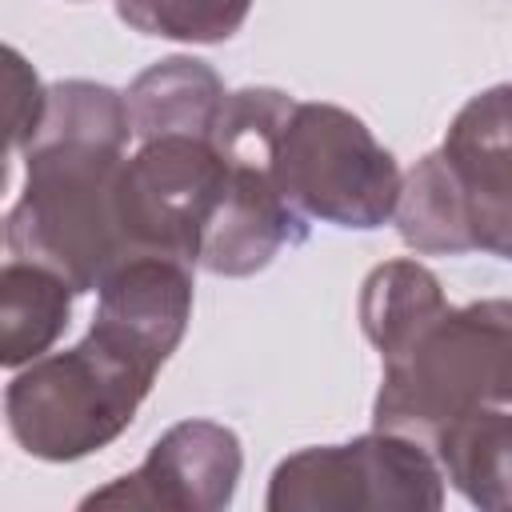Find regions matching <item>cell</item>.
I'll return each instance as SVG.
<instances>
[{"instance_id": "cell-1", "label": "cell", "mask_w": 512, "mask_h": 512, "mask_svg": "<svg viewBox=\"0 0 512 512\" xmlns=\"http://www.w3.org/2000/svg\"><path fill=\"white\" fill-rule=\"evenodd\" d=\"M128 100L96 80H60L48 88L44 120L24 144V188L4 220V244L16 260L60 272L76 292H96L124 260L120 172L128 160Z\"/></svg>"}, {"instance_id": "cell-2", "label": "cell", "mask_w": 512, "mask_h": 512, "mask_svg": "<svg viewBox=\"0 0 512 512\" xmlns=\"http://www.w3.org/2000/svg\"><path fill=\"white\" fill-rule=\"evenodd\" d=\"M372 428L436 448L444 436L512 416V300L444 304L380 356Z\"/></svg>"}, {"instance_id": "cell-3", "label": "cell", "mask_w": 512, "mask_h": 512, "mask_svg": "<svg viewBox=\"0 0 512 512\" xmlns=\"http://www.w3.org/2000/svg\"><path fill=\"white\" fill-rule=\"evenodd\" d=\"M160 368L156 356L92 320L80 344L16 368L4 392L8 432L36 460H84L136 420Z\"/></svg>"}, {"instance_id": "cell-4", "label": "cell", "mask_w": 512, "mask_h": 512, "mask_svg": "<svg viewBox=\"0 0 512 512\" xmlns=\"http://www.w3.org/2000/svg\"><path fill=\"white\" fill-rule=\"evenodd\" d=\"M292 104L296 96L264 84L224 96L212 128V144L224 160V188L200 244V268L212 276H256L308 236V220L292 208L276 176V144Z\"/></svg>"}, {"instance_id": "cell-5", "label": "cell", "mask_w": 512, "mask_h": 512, "mask_svg": "<svg viewBox=\"0 0 512 512\" xmlns=\"http://www.w3.org/2000/svg\"><path fill=\"white\" fill-rule=\"evenodd\" d=\"M276 176L304 220L356 232L388 224L404 188L396 156L372 128L356 112L324 100L292 104L276 144Z\"/></svg>"}, {"instance_id": "cell-6", "label": "cell", "mask_w": 512, "mask_h": 512, "mask_svg": "<svg viewBox=\"0 0 512 512\" xmlns=\"http://www.w3.org/2000/svg\"><path fill=\"white\" fill-rule=\"evenodd\" d=\"M440 504L444 468L432 448L384 428L284 456L264 496L268 512H436Z\"/></svg>"}, {"instance_id": "cell-7", "label": "cell", "mask_w": 512, "mask_h": 512, "mask_svg": "<svg viewBox=\"0 0 512 512\" xmlns=\"http://www.w3.org/2000/svg\"><path fill=\"white\" fill-rule=\"evenodd\" d=\"M224 188V160L212 136H156L124 160L120 172V228L128 252L176 256L200 264L204 232Z\"/></svg>"}, {"instance_id": "cell-8", "label": "cell", "mask_w": 512, "mask_h": 512, "mask_svg": "<svg viewBox=\"0 0 512 512\" xmlns=\"http://www.w3.org/2000/svg\"><path fill=\"white\" fill-rule=\"evenodd\" d=\"M244 468L240 436L216 420L172 424L128 476L96 488L80 508H160V512H224Z\"/></svg>"}, {"instance_id": "cell-9", "label": "cell", "mask_w": 512, "mask_h": 512, "mask_svg": "<svg viewBox=\"0 0 512 512\" xmlns=\"http://www.w3.org/2000/svg\"><path fill=\"white\" fill-rule=\"evenodd\" d=\"M440 156L452 172L472 252L512 264V84L476 92L452 116Z\"/></svg>"}, {"instance_id": "cell-10", "label": "cell", "mask_w": 512, "mask_h": 512, "mask_svg": "<svg viewBox=\"0 0 512 512\" xmlns=\"http://www.w3.org/2000/svg\"><path fill=\"white\" fill-rule=\"evenodd\" d=\"M92 320L168 364L192 320V264L156 252L124 256L100 280Z\"/></svg>"}, {"instance_id": "cell-11", "label": "cell", "mask_w": 512, "mask_h": 512, "mask_svg": "<svg viewBox=\"0 0 512 512\" xmlns=\"http://www.w3.org/2000/svg\"><path fill=\"white\" fill-rule=\"evenodd\" d=\"M224 80L192 56H168L144 68L124 100L132 116V136L136 140H156V136H212L220 108H224Z\"/></svg>"}, {"instance_id": "cell-12", "label": "cell", "mask_w": 512, "mask_h": 512, "mask_svg": "<svg viewBox=\"0 0 512 512\" xmlns=\"http://www.w3.org/2000/svg\"><path fill=\"white\" fill-rule=\"evenodd\" d=\"M76 296L60 272L8 256L0 268V364L16 372L40 360L68 328Z\"/></svg>"}, {"instance_id": "cell-13", "label": "cell", "mask_w": 512, "mask_h": 512, "mask_svg": "<svg viewBox=\"0 0 512 512\" xmlns=\"http://www.w3.org/2000/svg\"><path fill=\"white\" fill-rule=\"evenodd\" d=\"M444 288L420 260H384L360 284V328L384 356L444 308Z\"/></svg>"}, {"instance_id": "cell-14", "label": "cell", "mask_w": 512, "mask_h": 512, "mask_svg": "<svg viewBox=\"0 0 512 512\" xmlns=\"http://www.w3.org/2000/svg\"><path fill=\"white\" fill-rule=\"evenodd\" d=\"M396 232L400 240L420 256H464L472 252L464 208L452 184V172L436 152L420 156L416 168L404 176L400 200H396Z\"/></svg>"}, {"instance_id": "cell-15", "label": "cell", "mask_w": 512, "mask_h": 512, "mask_svg": "<svg viewBox=\"0 0 512 512\" xmlns=\"http://www.w3.org/2000/svg\"><path fill=\"white\" fill-rule=\"evenodd\" d=\"M444 480L484 512L512 508V416L472 424L432 448Z\"/></svg>"}, {"instance_id": "cell-16", "label": "cell", "mask_w": 512, "mask_h": 512, "mask_svg": "<svg viewBox=\"0 0 512 512\" xmlns=\"http://www.w3.org/2000/svg\"><path fill=\"white\" fill-rule=\"evenodd\" d=\"M252 12V0H116V16L160 40L184 44H224Z\"/></svg>"}, {"instance_id": "cell-17", "label": "cell", "mask_w": 512, "mask_h": 512, "mask_svg": "<svg viewBox=\"0 0 512 512\" xmlns=\"http://www.w3.org/2000/svg\"><path fill=\"white\" fill-rule=\"evenodd\" d=\"M4 92H8V156H20L44 120L48 88L16 48H4Z\"/></svg>"}]
</instances>
